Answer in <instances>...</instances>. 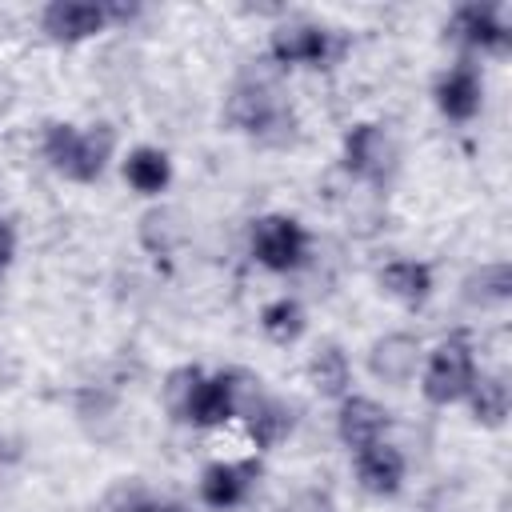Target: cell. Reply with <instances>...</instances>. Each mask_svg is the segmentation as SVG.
<instances>
[{"mask_svg":"<svg viewBox=\"0 0 512 512\" xmlns=\"http://www.w3.org/2000/svg\"><path fill=\"white\" fill-rule=\"evenodd\" d=\"M112 128L108 124H92L88 132H80L76 124H48L44 132V156L48 164L68 176V180H80V184H92L104 176L108 168V156H112Z\"/></svg>","mask_w":512,"mask_h":512,"instance_id":"obj_1","label":"cell"},{"mask_svg":"<svg viewBox=\"0 0 512 512\" xmlns=\"http://www.w3.org/2000/svg\"><path fill=\"white\" fill-rule=\"evenodd\" d=\"M224 116L232 128L252 132L268 144H284L292 136V108L280 100V92L264 80H240L224 104Z\"/></svg>","mask_w":512,"mask_h":512,"instance_id":"obj_2","label":"cell"},{"mask_svg":"<svg viewBox=\"0 0 512 512\" xmlns=\"http://www.w3.org/2000/svg\"><path fill=\"white\" fill-rule=\"evenodd\" d=\"M476 380V360H472V348L464 336H452V340H440L436 352L428 356V368H424V400L428 404H456L468 396Z\"/></svg>","mask_w":512,"mask_h":512,"instance_id":"obj_3","label":"cell"},{"mask_svg":"<svg viewBox=\"0 0 512 512\" xmlns=\"http://www.w3.org/2000/svg\"><path fill=\"white\" fill-rule=\"evenodd\" d=\"M252 256L268 272H292L308 260V232L292 216H260L252 224Z\"/></svg>","mask_w":512,"mask_h":512,"instance_id":"obj_4","label":"cell"},{"mask_svg":"<svg viewBox=\"0 0 512 512\" xmlns=\"http://www.w3.org/2000/svg\"><path fill=\"white\" fill-rule=\"evenodd\" d=\"M268 48H272V60L276 64H308V68H320V64H328L332 56H340L344 52V40H336L328 28H320V24H308V20H288V24H280L276 32H272V40H268Z\"/></svg>","mask_w":512,"mask_h":512,"instance_id":"obj_5","label":"cell"},{"mask_svg":"<svg viewBox=\"0 0 512 512\" xmlns=\"http://www.w3.org/2000/svg\"><path fill=\"white\" fill-rule=\"evenodd\" d=\"M344 168L368 184H384L396 172V140L380 124H356L344 136Z\"/></svg>","mask_w":512,"mask_h":512,"instance_id":"obj_6","label":"cell"},{"mask_svg":"<svg viewBox=\"0 0 512 512\" xmlns=\"http://www.w3.org/2000/svg\"><path fill=\"white\" fill-rule=\"evenodd\" d=\"M448 32L460 44L480 48V52H508V40H512L500 8H492V4H464V8H456Z\"/></svg>","mask_w":512,"mask_h":512,"instance_id":"obj_7","label":"cell"},{"mask_svg":"<svg viewBox=\"0 0 512 512\" xmlns=\"http://www.w3.org/2000/svg\"><path fill=\"white\" fill-rule=\"evenodd\" d=\"M44 32L52 40H64V44H76V40H88L96 32L108 28V12L104 4H88V0H56L44 8L40 16Z\"/></svg>","mask_w":512,"mask_h":512,"instance_id":"obj_8","label":"cell"},{"mask_svg":"<svg viewBox=\"0 0 512 512\" xmlns=\"http://www.w3.org/2000/svg\"><path fill=\"white\" fill-rule=\"evenodd\" d=\"M420 364V340L408 332H388L368 348V372L384 384H408Z\"/></svg>","mask_w":512,"mask_h":512,"instance_id":"obj_9","label":"cell"},{"mask_svg":"<svg viewBox=\"0 0 512 512\" xmlns=\"http://www.w3.org/2000/svg\"><path fill=\"white\" fill-rule=\"evenodd\" d=\"M236 416V368L232 372H216V376H204L192 392V404H188V424L196 428H220Z\"/></svg>","mask_w":512,"mask_h":512,"instance_id":"obj_10","label":"cell"},{"mask_svg":"<svg viewBox=\"0 0 512 512\" xmlns=\"http://www.w3.org/2000/svg\"><path fill=\"white\" fill-rule=\"evenodd\" d=\"M356 480L372 496H396L404 484V452L384 444V440L360 448L356 452Z\"/></svg>","mask_w":512,"mask_h":512,"instance_id":"obj_11","label":"cell"},{"mask_svg":"<svg viewBox=\"0 0 512 512\" xmlns=\"http://www.w3.org/2000/svg\"><path fill=\"white\" fill-rule=\"evenodd\" d=\"M388 428V408L368 400V396H344L340 404V416H336V432L344 440V448L360 452L368 444H376Z\"/></svg>","mask_w":512,"mask_h":512,"instance_id":"obj_12","label":"cell"},{"mask_svg":"<svg viewBox=\"0 0 512 512\" xmlns=\"http://www.w3.org/2000/svg\"><path fill=\"white\" fill-rule=\"evenodd\" d=\"M256 476H260V464L256 460H244V464H212L200 476V500L208 508H216V512L236 508V504H244V496H248V488H252Z\"/></svg>","mask_w":512,"mask_h":512,"instance_id":"obj_13","label":"cell"},{"mask_svg":"<svg viewBox=\"0 0 512 512\" xmlns=\"http://www.w3.org/2000/svg\"><path fill=\"white\" fill-rule=\"evenodd\" d=\"M480 76L472 64H456L452 72H444L436 80V108L448 116V120H472L480 112Z\"/></svg>","mask_w":512,"mask_h":512,"instance_id":"obj_14","label":"cell"},{"mask_svg":"<svg viewBox=\"0 0 512 512\" xmlns=\"http://www.w3.org/2000/svg\"><path fill=\"white\" fill-rule=\"evenodd\" d=\"M376 280L388 296H396L404 304H424L432 292V268L420 260H388Z\"/></svg>","mask_w":512,"mask_h":512,"instance_id":"obj_15","label":"cell"},{"mask_svg":"<svg viewBox=\"0 0 512 512\" xmlns=\"http://www.w3.org/2000/svg\"><path fill=\"white\" fill-rule=\"evenodd\" d=\"M308 380L320 396L328 400H340L348 396V380H352V368H348V356L340 344H320L308 360Z\"/></svg>","mask_w":512,"mask_h":512,"instance_id":"obj_16","label":"cell"},{"mask_svg":"<svg viewBox=\"0 0 512 512\" xmlns=\"http://www.w3.org/2000/svg\"><path fill=\"white\" fill-rule=\"evenodd\" d=\"M244 424H248V436H252L256 448H276V444L288 440V432L296 428V412H292V404L264 396V400L244 416Z\"/></svg>","mask_w":512,"mask_h":512,"instance_id":"obj_17","label":"cell"},{"mask_svg":"<svg viewBox=\"0 0 512 512\" xmlns=\"http://www.w3.org/2000/svg\"><path fill=\"white\" fill-rule=\"evenodd\" d=\"M468 404H472V420L484 428H500L508 416V384L500 372H480L468 388Z\"/></svg>","mask_w":512,"mask_h":512,"instance_id":"obj_18","label":"cell"},{"mask_svg":"<svg viewBox=\"0 0 512 512\" xmlns=\"http://www.w3.org/2000/svg\"><path fill=\"white\" fill-rule=\"evenodd\" d=\"M124 180H128L136 192L156 196V192L168 188L172 164H168V156H164L160 148H132L128 160H124Z\"/></svg>","mask_w":512,"mask_h":512,"instance_id":"obj_19","label":"cell"},{"mask_svg":"<svg viewBox=\"0 0 512 512\" xmlns=\"http://www.w3.org/2000/svg\"><path fill=\"white\" fill-rule=\"evenodd\" d=\"M508 296H512V268H508L504 260L484 264L480 272H472V276L464 280V300H468V304L488 308V304H504Z\"/></svg>","mask_w":512,"mask_h":512,"instance_id":"obj_20","label":"cell"},{"mask_svg":"<svg viewBox=\"0 0 512 512\" xmlns=\"http://www.w3.org/2000/svg\"><path fill=\"white\" fill-rule=\"evenodd\" d=\"M260 328H264L276 344H292V340H300V336H304V328H308L300 300L280 296V300L264 304V312H260Z\"/></svg>","mask_w":512,"mask_h":512,"instance_id":"obj_21","label":"cell"},{"mask_svg":"<svg viewBox=\"0 0 512 512\" xmlns=\"http://www.w3.org/2000/svg\"><path fill=\"white\" fill-rule=\"evenodd\" d=\"M200 380H204V372L192 368V364L168 372V380H164V408H168L176 420H188V404H192V392H196Z\"/></svg>","mask_w":512,"mask_h":512,"instance_id":"obj_22","label":"cell"},{"mask_svg":"<svg viewBox=\"0 0 512 512\" xmlns=\"http://www.w3.org/2000/svg\"><path fill=\"white\" fill-rule=\"evenodd\" d=\"M140 240H144L148 252L168 256V248L176 244V232H172V224H168V212H148V216L140 220Z\"/></svg>","mask_w":512,"mask_h":512,"instance_id":"obj_23","label":"cell"},{"mask_svg":"<svg viewBox=\"0 0 512 512\" xmlns=\"http://www.w3.org/2000/svg\"><path fill=\"white\" fill-rule=\"evenodd\" d=\"M288 512H332V496L320 492V488H308V492H300V496L288 504Z\"/></svg>","mask_w":512,"mask_h":512,"instance_id":"obj_24","label":"cell"},{"mask_svg":"<svg viewBox=\"0 0 512 512\" xmlns=\"http://www.w3.org/2000/svg\"><path fill=\"white\" fill-rule=\"evenodd\" d=\"M12 256H16V236H12L8 220H0V272L12 264Z\"/></svg>","mask_w":512,"mask_h":512,"instance_id":"obj_25","label":"cell"},{"mask_svg":"<svg viewBox=\"0 0 512 512\" xmlns=\"http://www.w3.org/2000/svg\"><path fill=\"white\" fill-rule=\"evenodd\" d=\"M128 512H180V508H176V504H164V500H144V496H136Z\"/></svg>","mask_w":512,"mask_h":512,"instance_id":"obj_26","label":"cell"}]
</instances>
